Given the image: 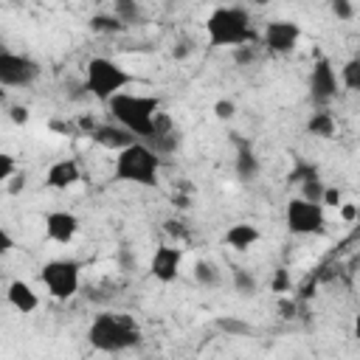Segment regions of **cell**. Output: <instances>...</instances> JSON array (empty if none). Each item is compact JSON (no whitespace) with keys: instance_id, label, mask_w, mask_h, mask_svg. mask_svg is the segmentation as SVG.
Returning a JSON list of instances; mask_svg holds the SVG:
<instances>
[{"instance_id":"cell-1","label":"cell","mask_w":360,"mask_h":360,"mask_svg":"<svg viewBox=\"0 0 360 360\" xmlns=\"http://www.w3.org/2000/svg\"><path fill=\"white\" fill-rule=\"evenodd\" d=\"M87 340L98 352H127L141 343V326L127 312H101L93 318L87 329Z\"/></svg>"},{"instance_id":"cell-2","label":"cell","mask_w":360,"mask_h":360,"mask_svg":"<svg viewBox=\"0 0 360 360\" xmlns=\"http://www.w3.org/2000/svg\"><path fill=\"white\" fill-rule=\"evenodd\" d=\"M205 34H208V42L217 45V48H222V45L239 48V45H250L253 42L250 17L239 6H219V8H214L208 14V20H205Z\"/></svg>"},{"instance_id":"cell-3","label":"cell","mask_w":360,"mask_h":360,"mask_svg":"<svg viewBox=\"0 0 360 360\" xmlns=\"http://www.w3.org/2000/svg\"><path fill=\"white\" fill-rule=\"evenodd\" d=\"M110 112L118 121V127H124L127 132H132L138 141L152 135V115L158 112V98L155 96H132V93H118L110 101Z\"/></svg>"},{"instance_id":"cell-4","label":"cell","mask_w":360,"mask_h":360,"mask_svg":"<svg viewBox=\"0 0 360 360\" xmlns=\"http://www.w3.org/2000/svg\"><path fill=\"white\" fill-rule=\"evenodd\" d=\"M158 169H160V158L141 141H135L132 146L121 149L115 155V169L112 177L121 183H135V186H155L158 183Z\"/></svg>"},{"instance_id":"cell-5","label":"cell","mask_w":360,"mask_h":360,"mask_svg":"<svg viewBox=\"0 0 360 360\" xmlns=\"http://www.w3.org/2000/svg\"><path fill=\"white\" fill-rule=\"evenodd\" d=\"M132 82V73H127L118 62L107 59V56H96L87 62L84 70V90L90 96H96L98 101H110L112 96H118L127 84Z\"/></svg>"},{"instance_id":"cell-6","label":"cell","mask_w":360,"mask_h":360,"mask_svg":"<svg viewBox=\"0 0 360 360\" xmlns=\"http://www.w3.org/2000/svg\"><path fill=\"white\" fill-rule=\"evenodd\" d=\"M79 273H82V264H79V262H73V259H51V262L42 267L39 278H42L45 290H48L53 298L68 301V298L76 295V290H79Z\"/></svg>"},{"instance_id":"cell-7","label":"cell","mask_w":360,"mask_h":360,"mask_svg":"<svg viewBox=\"0 0 360 360\" xmlns=\"http://www.w3.org/2000/svg\"><path fill=\"white\" fill-rule=\"evenodd\" d=\"M39 76V65L22 53L0 51V84L6 87H28Z\"/></svg>"},{"instance_id":"cell-8","label":"cell","mask_w":360,"mask_h":360,"mask_svg":"<svg viewBox=\"0 0 360 360\" xmlns=\"http://www.w3.org/2000/svg\"><path fill=\"white\" fill-rule=\"evenodd\" d=\"M323 205H312V202H304L301 197L290 200L287 202V228L292 233H321L323 231Z\"/></svg>"},{"instance_id":"cell-9","label":"cell","mask_w":360,"mask_h":360,"mask_svg":"<svg viewBox=\"0 0 360 360\" xmlns=\"http://www.w3.org/2000/svg\"><path fill=\"white\" fill-rule=\"evenodd\" d=\"M338 96V76L326 56H318L309 73V101L315 107H326Z\"/></svg>"},{"instance_id":"cell-10","label":"cell","mask_w":360,"mask_h":360,"mask_svg":"<svg viewBox=\"0 0 360 360\" xmlns=\"http://www.w3.org/2000/svg\"><path fill=\"white\" fill-rule=\"evenodd\" d=\"M298 37H301V28L295 22H290V20H273V22H267L262 42H264V48L270 53H290L295 48Z\"/></svg>"},{"instance_id":"cell-11","label":"cell","mask_w":360,"mask_h":360,"mask_svg":"<svg viewBox=\"0 0 360 360\" xmlns=\"http://www.w3.org/2000/svg\"><path fill=\"white\" fill-rule=\"evenodd\" d=\"M180 262H183V250H180V248H172V245H160V248L155 250V256H152L149 273H152L158 281L169 284V281H174V278H177Z\"/></svg>"},{"instance_id":"cell-12","label":"cell","mask_w":360,"mask_h":360,"mask_svg":"<svg viewBox=\"0 0 360 360\" xmlns=\"http://www.w3.org/2000/svg\"><path fill=\"white\" fill-rule=\"evenodd\" d=\"M79 233V217L70 214V211H51L45 217V236L59 242V245H68L73 236Z\"/></svg>"},{"instance_id":"cell-13","label":"cell","mask_w":360,"mask_h":360,"mask_svg":"<svg viewBox=\"0 0 360 360\" xmlns=\"http://www.w3.org/2000/svg\"><path fill=\"white\" fill-rule=\"evenodd\" d=\"M98 146H104V149H115V152H121V149H127V146H132L138 138L132 135V132H127L124 127H118V124H98L96 129H93V135H90Z\"/></svg>"},{"instance_id":"cell-14","label":"cell","mask_w":360,"mask_h":360,"mask_svg":"<svg viewBox=\"0 0 360 360\" xmlns=\"http://www.w3.org/2000/svg\"><path fill=\"white\" fill-rule=\"evenodd\" d=\"M82 180V172H79V163L73 160V158H65V160H56V163H51V169H48V174H45V183L51 186V188H70L73 183H79Z\"/></svg>"},{"instance_id":"cell-15","label":"cell","mask_w":360,"mask_h":360,"mask_svg":"<svg viewBox=\"0 0 360 360\" xmlns=\"http://www.w3.org/2000/svg\"><path fill=\"white\" fill-rule=\"evenodd\" d=\"M233 143H236V177L242 183L256 180V174H259V158H256V152L250 149L248 141H242L236 135H233Z\"/></svg>"},{"instance_id":"cell-16","label":"cell","mask_w":360,"mask_h":360,"mask_svg":"<svg viewBox=\"0 0 360 360\" xmlns=\"http://www.w3.org/2000/svg\"><path fill=\"white\" fill-rule=\"evenodd\" d=\"M6 295H8V304H11L17 312H22V315L34 312V309H37V304H39L37 292H34V290H31L25 281H11Z\"/></svg>"},{"instance_id":"cell-17","label":"cell","mask_w":360,"mask_h":360,"mask_svg":"<svg viewBox=\"0 0 360 360\" xmlns=\"http://www.w3.org/2000/svg\"><path fill=\"white\" fill-rule=\"evenodd\" d=\"M225 242L233 248V250H248L250 245L259 242V228L250 225V222H236L225 231Z\"/></svg>"},{"instance_id":"cell-18","label":"cell","mask_w":360,"mask_h":360,"mask_svg":"<svg viewBox=\"0 0 360 360\" xmlns=\"http://www.w3.org/2000/svg\"><path fill=\"white\" fill-rule=\"evenodd\" d=\"M307 132L315 135V138H332V135H335V118H332L326 110H318V112L309 115Z\"/></svg>"},{"instance_id":"cell-19","label":"cell","mask_w":360,"mask_h":360,"mask_svg":"<svg viewBox=\"0 0 360 360\" xmlns=\"http://www.w3.org/2000/svg\"><path fill=\"white\" fill-rule=\"evenodd\" d=\"M231 278H233V290L242 295V298H253L256 295V290H259V284H256V278H253V273H248L245 267H231Z\"/></svg>"},{"instance_id":"cell-20","label":"cell","mask_w":360,"mask_h":360,"mask_svg":"<svg viewBox=\"0 0 360 360\" xmlns=\"http://www.w3.org/2000/svg\"><path fill=\"white\" fill-rule=\"evenodd\" d=\"M141 143H146L158 158H163V155H172L174 149H177V135L174 132H169V135H149V138H143Z\"/></svg>"},{"instance_id":"cell-21","label":"cell","mask_w":360,"mask_h":360,"mask_svg":"<svg viewBox=\"0 0 360 360\" xmlns=\"http://www.w3.org/2000/svg\"><path fill=\"white\" fill-rule=\"evenodd\" d=\"M112 17L127 28L129 22H138V20H141V6H138L135 0H118V3L112 6Z\"/></svg>"},{"instance_id":"cell-22","label":"cell","mask_w":360,"mask_h":360,"mask_svg":"<svg viewBox=\"0 0 360 360\" xmlns=\"http://www.w3.org/2000/svg\"><path fill=\"white\" fill-rule=\"evenodd\" d=\"M214 326H217V329H222V332H225V335H231V338H245V335H250V332H253V326H250L248 321H239V318H233V315L217 318V321H214Z\"/></svg>"},{"instance_id":"cell-23","label":"cell","mask_w":360,"mask_h":360,"mask_svg":"<svg viewBox=\"0 0 360 360\" xmlns=\"http://www.w3.org/2000/svg\"><path fill=\"white\" fill-rule=\"evenodd\" d=\"M315 177H321V174H318V166H315V163H307V160H295L292 172L287 174L290 186H292V183H295V186H301V183H307V180H315Z\"/></svg>"},{"instance_id":"cell-24","label":"cell","mask_w":360,"mask_h":360,"mask_svg":"<svg viewBox=\"0 0 360 360\" xmlns=\"http://www.w3.org/2000/svg\"><path fill=\"white\" fill-rule=\"evenodd\" d=\"M194 278L202 287H217L219 284V270H217L214 262H197L194 264Z\"/></svg>"},{"instance_id":"cell-25","label":"cell","mask_w":360,"mask_h":360,"mask_svg":"<svg viewBox=\"0 0 360 360\" xmlns=\"http://www.w3.org/2000/svg\"><path fill=\"white\" fill-rule=\"evenodd\" d=\"M90 31H96V34H118V31H124V25L112 14H96V17H90Z\"/></svg>"},{"instance_id":"cell-26","label":"cell","mask_w":360,"mask_h":360,"mask_svg":"<svg viewBox=\"0 0 360 360\" xmlns=\"http://www.w3.org/2000/svg\"><path fill=\"white\" fill-rule=\"evenodd\" d=\"M323 188H326V186L321 183V177L307 180V183H301V200H304V202H312V205H321Z\"/></svg>"},{"instance_id":"cell-27","label":"cell","mask_w":360,"mask_h":360,"mask_svg":"<svg viewBox=\"0 0 360 360\" xmlns=\"http://www.w3.org/2000/svg\"><path fill=\"white\" fill-rule=\"evenodd\" d=\"M340 79H343L346 90H357L360 87V62L357 59H349L343 65V70H340Z\"/></svg>"},{"instance_id":"cell-28","label":"cell","mask_w":360,"mask_h":360,"mask_svg":"<svg viewBox=\"0 0 360 360\" xmlns=\"http://www.w3.org/2000/svg\"><path fill=\"white\" fill-rule=\"evenodd\" d=\"M169 132H174V121H172V115L169 112H155L152 115V135H169Z\"/></svg>"},{"instance_id":"cell-29","label":"cell","mask_w":360,"mask_h":360,"mask_svg":"<svg viewBox=\"0 0 360 360\" xmlns=\"http://www.w3.org/2000/svg\"><path fill=\"white\" fill-rule=\"evenodd\" d=\"M332 14L338 17V20H352L354 17V6L349 3V0H332Z\"/></svg>"},{"instance_id":"cell-30","label":"cell","mask_w":360,"mask_h":360,"mask_svg":"<svg viewBox=\"0 0 360 360\" xmlns=\"http://www.w3.org/2000/svg\"><path fill=\"white\" fill-rule=\"evenodd\" d=\"M214 115H217V118H222V121H228V118H233V115H236V104H233L231 98H219V101L214 104Z\"/></svg>"},{"instance_id":"cell-31","label":"cell","mask_w":360,"mask_h":360,"mask_svg":"<svg viewBox=\"0 0 360 360\" xmlns=\"http://www.w3.org/2000/svg\"><path fill=\"white\" fill-rule=\"evenodd\" d=\"M14 172H17L14 158L8 152H0V183H6L8 177H14Z\"/></svg>"},{"instance_id":"cell-32","label":"cell","mask_w":360,"mask_h":360,"mask_svg":"<svg viewBox=\"0 0 360 360\" xmlns=\"http://www.w3.org/2000/svg\"><path fill=\"white\" fill-rule=\"evenodd\" d=\"M253 59H256L253 45H239V48H233V62H236V65H250Z\"/></svg>"},{"instance_id":"cell-33","label":"cell","mask_w":360,"mask_h":360,"mask_svg":"<svg viewBox=\"0 0 360 360\" xmlns=\"http://www.w3.org/2000/svg\"><path fill=\"white\" fill-rule=\"evenodd\" d=\"M273 290L276 292H284V290H290V276H287V270H276V278H273Z\"/></svg>"},{"instance_id":"cell-34","label":"cell","mask_w":360,"mask_h":360,"mask_svg":"<svg viewBox=\"0 0 360 360\" xmlns=\"http://www.w3.org/2000/svg\"><path fill=\"white\" fill-rule=\"evenodd\" d=\"M321 205H340V191L338 188H323V197H321Z\"/></svg>"},{"instance_id":"cell-35","label":"cell","mask_w":360,"mask_h":360,"mask_svg":"<svg viewBox=\"0 0 360 360\" xmlns=\"http://www.w3.org/2000/svg\"><path fill=\"white\" fill-rule=\"evenodd\" d=\"M11 248H14V239H11V233H8L6 228H0V256H6Z\"/></svg>"},{"instance_id":"cell-36","label":"cell","mask_w":360,"mask_h":360,"mask_svg":"<svg viewBox=\"0 0 360 360\" xmlns=\"http://www.w3.org/2000/svg\"><path fill=\"white\" fill-rule=\"evenodd\" d=\"M8 112H11V121H14V124H25V121H28V110L20 107V104H14Z\"/></svg>"},{"instance_id":"cell-37","label":"cell","mask_w":360,"mask_h":360,"mask_svg":"<svg viewBox=\"0 0 360 360\" xmlns=\"http://www.w3.org/2000/svg\"><path fill=\"white\" fill-rule=\"evenodd\" d=\"M338 208H340V214H343V219H349V222H352V219L357 217V208H354L352 202H340Z\"/></svg>"},{"instance_id":"cell-38","label":"cell","mask_w":360,"mask_h":360,"mask_svg":"<svg viewBox=\"0 0 360 360\" xmlns=\"http://www.w3.org/2000/svg\"><path fill=\"white\" fill-rule=\"evenodd\" d=\"M118 259H121V264H124V273H129V270L135 267V259L129 256V250H121V253H118Z\"/></svg>"},{"instance_id":"cell-39","label":"cell","mask_w":360,"mask_h":360,"mask_svg":"<svg viewBox=\"0 0 360 360\" xmlns=\"http://www.w3.org/2000/svg\"><path fill=\"white\" fill-rule=\"evenodd\" d=\"M22 186H25V174H14V177H11V186H8V191H11V194H17Z\"/></svg>"},{"instance_id":"cell-40","label":"cell","mask_w":360,"mask_h":360,"mask_svg":"<svg viewBox=\"0 0 360 360\" xmlns=\"http://www.w3.org/2000/svg\"><path fill=\"white\" fill-rule=\"evenodd\" d=\"M79 127H82V129H84V132H87V135H93V129H96V127H98V124H96V121H93V118H87V115H84V118H79Z\"/></svg>"},{"instance_id":"cell-41","label":"cell","mask_w":360,"mask_h":360,"mask_svg":"<svg viewBox=\"0 0 360 360\" xmlns=\"http://www.w3.org/2000/svg\"><path fill=\"white\" fill-rule=\"evenodd\" d=\"M172 56H174V59H186V56H188V45H186V42H183V45L177 42L174 51H172Z\"/></svg>"},{"instance_id":"cell-42","label":"cell","mask_w":360,"mask_h":360,"mask_svg":"<svg viewBox=\"0 0 360 360\" xmlns=\"http://www.w3.org/2000/svg\"><path fill=\"white\" fill-rule=\"evenodd\" d=\"M166 231L174 233V236H183V225H180L177 219H169V222H166Z\"/></svg>"}]
</instances>
